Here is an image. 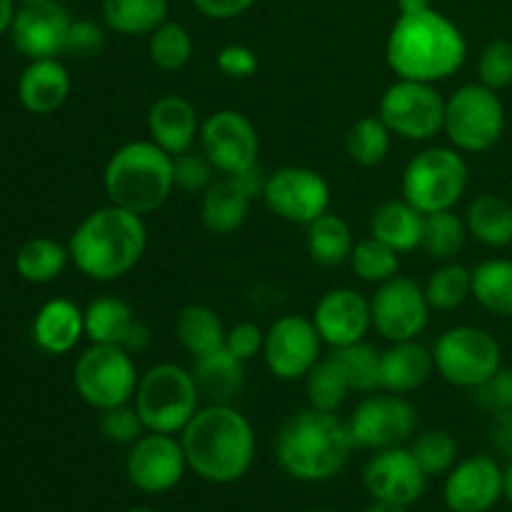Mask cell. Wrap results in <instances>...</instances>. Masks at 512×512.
Returning a JSON list of instances; mask_svg holds the SVG:
<instances>
[{
    "mask_svg": "<svg viewBox=\"0 0 512 512\" xmlns=\"http://www.w3.org/2000/svg\"><path fill=\"white\" fill-rule=\"evenodd\" d=\"M468 60V40L460 25L440 10L398 15L385 40V63L395 78L440 83Z\"/></svg>",
    "mask_w": 512,
    "mask_h": 512,
    "instance_id": "1",
    "label": "cell"
},
{
    "mask_svg": "<svg viewBox=\"0 0 512 512\" xmlns=\"http://www.w3.org/2000/svg\"><path fill=\"white\" fill-rule=\"evenodd\" d=\"M188 468L213 485L238 483L255 463L253 423L233 403H205L180 433Z\"/></svg>",
    "mask_w": 512,
    "mask_h": 512,
    "instance_id": "2",
    "label": "cell"
},
{
    "mask_svg": "<svg viewBox=\"0 0 512 512\" xmlns=\"http://www.w3.org/2000/svg\"><path fill=\"white\" fill-rule=\"evenodd\" d=\"M148 228L143 215L103 205L85 215L70 233V263L93 283H115L143 260Z\"/></svg>",
    "mask_w": 512,
    "mask_h": 512,
    "instance_id": "3",
    "label": "cell"
},
{
    "mask_svg": "<svg viewBox=\"0 0 512 512\" xmlns=\"http://www.w3.org/2000/svg\"><path fill=\"white\" fill-rule=\"evenodd\" d=\"M353 450L348 420L310 405L288 415L275 433V460L288 478L300 483L333 480L343 473Z\"/></svg>",
    "mask_w": 512,
    "mask_h": 512,
    "instance_id": "4",
    "label": "cell"
},
{
    "mask_svg": "<svg viewBox=\"0 0 512 512\" xmlns=\"http://www.w3.org/2000/svg\"><path fill=\"white\" fill-rule=\"evenodd\" d=\"M108 203L138 215L163 208L175 190L173 155L153 140H130L108 158L103 170Z\"/></svg>",
    "mask_w": 512,
    "mask_h": 512,
    "instance_id": "5",
    "label": "cell"
},
{
    "mask_svg": "<svg viewBox=\"0 0 512 512\" xmlns=\"http://www.w3.org/2000/svg\"><path fill=\"white\" fill-rule=\"evenodd\" d=\"M470 185L465 153L453 145H430L408 160L400 178V193L420 213L455 210Z\"/></svg>",
    "mask_w": 512,
    "mask_h": 512,
    "instance_id": "6",
    "label": "cell"
},
{
    "mask_svg": "<svg viewBox=\"0 0 512 512\" xmlns=\"http://www.w3.org/2000/svg\"><path fill=\"white\" fill-rule=\"evenodd\" d=\"M200 390L193 373L178 363H158L140 375L133 405L150 433L180 435L200 410Z\"/></svg>",
    "mask_w": 512,
    "mask_h": 512,
    "instance_id": "7",
    "label": "cell"
},
{
    "mask_svg": "<svg viewBox=\"0 0 512 512\" xmlns=\"http://www.w3.org/2000/svg\"><path fill=\"white\" fill-rule=\"evenodd\" d=\"M505 105L498 90L483 83H465L445 98L443 133L460 153H488L505 133Z\"/></svg>",
    "mask_w": 512,
    "mask_h": 512,
    "instance_id": "8",
    "label": "cell"
},
{
    "mask_svg": "<svg viewBox=\"0 0 512 512\" xmlns=\"http://www.w3.org/2000/svg\"><path fill=\"white\" fill-rule=\"evenodd\" d=\"M138 383L140 373L133 353L120 345L90 343L75 360V393L98 413L133 403Z\"/></svg>",
    "mask_w": 512,
    "mask_h": 512,
    "instance_id": "9",
    "label": "cell"
},
{
    "mask_svg": "<svg viewBox=\"0 0 512 512\" xmlns=\"http://www.w3.org/2000/svg\"><path fill=\"white\" fill-rule=\"evenodd\" d=\"M433 360L445 383L473 393L503 368V348L490 330L455 325L435 340Z\"/></svg>",
    "mask_w": 512,
    "mask_h": 512,
    "instance_id": "10",
    "label": "cell"
},
{
    "mask_svg": "<svg viewBox=\"0 0 512 512\" xmlns=\"http://www.w3.org/2000/svg\"><path fill=\"white\" fill-rule=\"evenodd\" d=\"M378 115L398 138L428 143L443 133L445 98L433 83L395 78L380 98Z\"/></svg>",
    "mask_w": 512,
    "mask_h": 512,
    "instance_id": "11",
    "label": "cell"
},
{
    "mask_svg": "<svg viewBox=\"0 0 512 512\" xmlns=\"http://www.w3.org/2000/svg\"><path fill=\"white\" fill-rule=\"evenodd\" d=\"M348 430L355 448H395L413 440L418 430V410L405 395L375 390L355 405L348 418Z\"/></svg>",
    "mask_w": 512,
    "mask_h": 512,
    "instance_id": "12",
    "label": "cell"
},
{
    "mask_svg": "<svg viewBox=\"0 0 512 512\" xmlns=\"http://www.w3.org/2000/svg\"><path fill=\"white\" fill-rule=\"evenodd\" d=\"M265 208L285 223L308 228L330 210V185L323 173L305 165H283L265 175Z\"/></svg>",
    "mask_w": 512,
    "mask_h": 512,
    "instance_id": "13",
    "label": "cell"
},
{
    "mask_svg": "<svg viewBox=\"0 0 512 512\" xmlns=\"http://www.w3.org/2000/svg\"><path fill=\"white\" fill-rule=\"evenodd\" d=\"M323 338L313 318L305 315H280L265 330L263 360L270 375L283 383L305 380L313 365L323 358Z\"/></svg>",
    "mask_w": 512,
    "mask_h": 512,
    "instance_id": "14",
    "label": "cell"
},
{
    "mask_svg": "<svg viewBox=\"0 0 512 512\" xmlns=\"http://www.w3.org/2000/svg\"><path fill=\"white\" fill-rule=\"evenodd\" d=\"M198 145L220 175H235L260 165L258 128L240 110L223 108L210 113L200 125Z\"/></svg>",
    "mask_w": 512,
    "mask_h": 512,
    "instance_id": "15",
    "label": "cell"
},
{
    "mask_svg": "<svg viewBox=\"0 0 512 512\" xmlns=\"http://www.w3.org/2000/svg\"><path fill=\"white\" fill-rule=\"evenodd\" d=\"M180 435L143 433L125 455V478L145 495H163L178 488L188 473Z\"/></svg>",
    "mask_w": 512,
    "mask_h": 512,
    "instance_id": "16",
    "label": "cell"
},
{
    "mask_svg": "<svg viewBox=\"0 0 512 512\" xmlns=\"http://www.w3.org/2000/svg\"><path fill=\"white\" fill-rule=\"evenodd\" d=\"M430 303L425 288L413 278L395 275L388 283L378 285L370 298L373 330L390 343L400 340H418L428 328Z\"/></svg>",
    "mask_w": 512,
    "mask_h": 512,
    "instance_id": "17",
    "label": "cell"
},
{
    "mask_svg": "<svg viewBox=\"0 0 512 512\" xmlns=\"http://www.w3.org/2000/svg\"><path fill=\"white\" fill-rule=\"evenodd\" d=\"M265 170L260 165L215 180L200 200V220L213 235H233L248 220L250 208L263 198Z\"/></svg>",
    "mask_w": 512,
    "mask_h": 512,
    "instance_id": "18",
    "label": "cell"
},
{
    "mask_svg": "<svg viewBox=\"0 0 512 512\" xmlns=\"http://www.w3.org/2000/svg\"><path fill=\"white\" fill-rule=\"evenodd\" d=\"M428 480L410 448H403V445L375 450L373 458L363 468V485L370 498L378 503L403 505V508H410L423 498Z\"/></svg>",
    "mask_w": 512,
    "mask_h": 512,
    "instance_id": "19",
    "label": "cell"
},
{
    "mask_svg": "<svg viewBox=\"0 0 512 512\" xmlns=\"http://www.w3.org/2000/svg\"><path fill=\"white\" fill-rule=\"evenodd\" d=\"M505 498V468L493 455H470L453 465L443 483L450 512H490Z\"/></svg>",
    "mask_w": 512,
    "mask_h": 512,
    "instance_id": "20",
    "label": "cell"
},
{
    "mask_svg": "<svg viewBox=\"0 0 512 512\" xmlns=\"http://www.w3.org/2000/svg\"><path fill=\"white\" fill-rule=\"evenodd\" d=\"M310 318L330 350L363 343L365 335L373 328L370 300L360 290L345 288V285L320 295Z\"/></svg>",
    "mask_w": 512,
    "mask_h": 512,
    "instance_id": "21",
    "label": "cell"
},
{
    "mask_svg": "<svg viewBox=\"0 0 512 512\" xmlns=\"http://www.w3.org/2000/svg\"><path fill=\"white\" fill-rule=\"evenodd\" d=\"M70 23L73 18L60 0L45 5H20L10 25V38L15 50L28 60L60 58L65 53Z\"/></svg>",
    "mask_w": 512,
    "mask_h": 512,
    "instance_id": "22",
    "label": "cell"
},
{
    "mask_svg": "<svg viewBox=\"0 0 512 512\" xmlns=\"http://www.w3.org/2000/svg\"><path fill=\"white\" fill-rule=\"evenodd\" d=\"M85 338L90 343L120 345L130 353H140L148 348L150 330L123 298L100 295L85 308Z\"/></svg>",
    "mask_w": 512,
    "mask_h": 512,
    "instance_id": "23",
    "label": "cell"
},
{
    "mask_svg": "<svg viewBox=\"0 0 512 512\" xmlns=\"http://www.w3.org/2000/svg\"><path fill=\"white\" fill-rule=\"evenodd\" d=\"M145 125H148V138L175 158L193 150L203 120L198 118V110L188 98L170 93L150 105Z\"/></svg>",
    "mask_w": 512,
    "mask_h": 512,
    "instance_id": "24",
    "label": "cell"
},
{
    "mask_svg": "<svg viewBox=\"0 0 512 512\" xmlns=\"http://www.w3.org/2000/svg\"><path fill=\"white\" fill-rule=\"evenodd\" d=\"M73 90L68 68L60 58L30 60L18 78V100L28 113L50 115L63 108Z\"/></svg>",
    "mask_w": 512,
    "mask_h": 512,
    "instance_id": "25",
    "label": "cell"
},
{
    "mask_svg": "<svg viewBox=\"0 0 512 512\" xmlns=\"http://www.w3.org/2000/svg\"><path fill=\"white\" fill-rule=\"evenodd\" d=\"M85 338V310L68 298L40 305L33 318V340L43 353L65 355Z\"/></svg>",
    "mask_w": 512,
    "mask_h": 512,
    "instance_id": "26",
    "label": "cell"
},
{
    "mask_svg": "<svg viewBox=\"0 0 512 512\" xmlns=\"http://www.w3.org/2000/svg\"><path fill=\"white\" fill-rule=\"evenodd\" d=\"M433 373V350L418 340H400L380 355V390L388 393H415L428 383Z\"/></svg>",
    "mask_w": 512,
    "mask_h": 512,
    "instance_id": "27",
    "label": "cell"
},
{
    "mask_svg": "<svg viewBox=\"0 0 512 512\" xmlns=\"http://www.w3.org/2000/svg\"><path fill=\"white\" fill-rule=\"evenodd\" d=\"M190 373L203 403H233L245 383V363L235 358L225 345L213 353L193 358Z\"/></svg>",
    "mask_w": 512,
    "mask_h": 512,
    "instance_id": "28",
    "label": "cell"
},
{
    "mask_svg": "<svg viewBox=\"0 0 512 512\" xmlns=\"http://www.w3.org/2000/svg\"><path fill=\"white\" fill-rule=\"evenodd\" d=\"M423 223L425 215L405 198L385 200L370 215V235L400 255L413 253L423 240Z\"/></svg>",
    "mask_w": 512,
    "mask_h": 512,
    "instance_id": "29",
    "label": "cell"
},
{
    "mask_svg": "<svg viewBox=\"0 0 512 512\" xmlns=\"http://www.w3.org/2000/svg\"><path fill=\"white\" fill-rule=\"evenodd\" d=\"M465 228L470 238L493 250L512 245V200L498 193H480L465 210Z\"/></svg>",
    "mask_w": 512,
    "mask_h": 512,
    "instance_id": "30",
    "label": "cell"
},
{
    "mask_svg": "<svg viewBox=\"0 0 512 512\" xmlns=\"http://www.w3.org/2000/svg\"><path fill=\"white\" fill-rule=\"evenodd\" d=\"M225 335H228V328L218 310H213L210 305L190 303L175 318V340L193 358L223 348Z\"/></svg>",
    "mask_w": 512,
    "mask_h": 512,
    "instance_id": "31",
    "label": "cell"
},
{
    "mask_svg": "<svg viewBox=\"0 0 512 512\" xmlns=\"http://www.w3.org/2000/svg\"><path fill=\"white\" fill-rule=\"evenodd\" d=\"M170 0H103V25L125 38L150 35L168 20Z\"/></svg>",
    "mask_w": 512,
    "mask_h": 512,
    "instance_id": "32",
    "label": "cell"
},
{
    "mask_svg": "<svg viewBox=\"0 0 512 512\" xmlns=\"http://www.w3.org/2000/svg\"><path fill=\"white\" fill-rule=\"evenodd\" d=\"M305 233V245H308V255L313 263L323 265V268H340L350 260L353 248L358 240L353 238V230L345 223L340 215L325 213L318 220L308 225Z\"/></svg>",
    "mask_w": 512,
    "mask_h": 512,
    "instance_id": "33",
    "label": "cell"
},
{
    "mask_svg": "<svg viewBox=\"0 0 512 512\" xmlns=\"http://www.w3.org/2000/svg\"><path fill=\"white\" fill-rule=\"evenodd\" d=\"M70 263L68 245L53 238H30L15 253V270L25 283L48 285L65 273Z\"/></svg>",
    "mask_w": 512,
    "mask_h": 512,
    "instance_id": "34",
    "label": "cell"
},
{
    "mask_svg": "<svg viewBox=\"0 0 512 512\" xmlns=\"http://www.w3.org/2000/svg\"><path fill=\"white\" fill-rule=\"evenodd\" d=\"M473 298L490 315L512 320V258H488L475 265Z\"/></svg>",
    "mask_w": 512,
    "mask_h": 512,
    "instance_id": "35",
    "label": "cell"
},
{
    "mask_svg": "<svg viewBox=\"0 0 512 512\" xmlns=\"http://www.w3.org/2000/svg\"><path fill=\"white\" fill-rule=\"evenodd\" d=\"M350 393H353V385L333 353L323 355L305 375V395H308L310 408L338 413Z\"/></svg>",
    "mask_w": 512,
    "mask_h": 512,
    "instance_id": "36",
    "label": "cell"
},
{
    "mask_svg": "<svg viewBox=\"0 0 512 512\" xmlns=\"http://www.w3.org/2000/svg\"><path fill=\"white\" fill-rule=\"evenodd\" d=\"M465 240H468L465 218H460L455 210H438V213L425 215L420 250L428 258L438 260V263H450L465 248Z\"/></svg>",
    "mask_w": 512,
    "mask_h": 512,
    "instance_id": "37",
    "label": "cell"
},
{
    "mask_svg": "<svg viewBox=\"0 0 512 512\" xmlns=\"http://www.w3.org/2000/svg\"><path fill=\"white\" fill-rule=\"evenodd\" d=\"M393 138L388 125L380 120V115H365V118L355 120L350 125L348 135H345V150L348 158L360 168H375L383 165L385 158L393 148Z\"/></svg>",
    "mask_w": 512,
    "mask_h": 512,
    "instance_id": "38",
    "label": "cell"
},
{
    "mask_svg": "<svg viewBox=\"0 0 512 512\" xmlns=\"http://www.w3.org/2000/svg\"><path fill=\"white\" fill-rule=\"evenodd\" d=\"M423 288L425 295H428L430 308L440 310V313H453V310L463 308L473 298V270L465 268L458 260L440 263L430 273L428 283Z\"/></svg>",
    "mask_w": 512,
    "mask_h": 512,
    "instance_id": "39",
    "label": "cell"
},
{
    "mask_svg": "<svg viewBox=\"0 0 512 512\" xmlns=\"http://www.w3.org/2000/svg\"><path fill=\"white\" fill-rule=\"evenodd\" d=\"M195 43L190 30L183 23L165 20L160 28L148 35V58L155 68L165 73H178L193 60Z\"/></svg>",
    "mask_w": 512,
    "mask_h": 512,
    "instance_id": "40",
    "label": "cell"
},
{
    "mask_svg": "<svg viewBox=\"0 0 512 512\" xmlns=\"http://www.w3.org/2000/svg\"><path fill=\"white\" fill-rule=\"evenodd\" d=\"M348 265L363 283L383 285L395 275H400V253L368 235V238L355 243Z\"/></svg>",
    "mask_w": 512,
    "mask_h": 512,
    "instance_id": "41",
    "label": "cell"
},
{
    "mask_svg": "<svg viewBox=\"0 0 512 512\" xmlns=\"http://www.w3.org/2000/svg\"><path fill=\"white\" fill-rule=\"evenodd\" d=\"M410 453L428 478L448 475L458 463V440L448 430H423L410 440Z\"/></svg>",
    "mask_w": 512,
    "mask_h": 512,
    "instance_id": "42",
    "label": "cell"
},
{
    "mask_svg": "<svg viewBox=\"0 0 512 512\" xmlns=\"http://www.w3.org/2000/svg\"><path fill=\"white\" fill-rule=\"evenodd\" d=\"M330 353L343 365L353 390L365 395L380 390V355L383 353H378L373 345L363 340V343L348 345V348H333Z\"/></svg>",
    "mask_w": 512,
    "mask_h": 512,
    "instance_id": "43",
    "label": "cell"
},
{
    "mask_svg": "<svg viewBox=\"0 0 512 512\" xmlns=\"http://www.w3.org/2000/svg\"><path fill=\"white\" fill-rule=\"evenodd\" d=\"M478 83L490 90L512 88V40H490L478 58Z\"/></svg>",
    "mask_w": 512,
    "mask_h": 512,
    "instance_id": "44",
    "label": "cell"
},
{
    "mask_svg": "<svg viewBox=\"0 0 512 512\" xmlns=\"http://www.w3.org/2000/svg\"><path fill=\"white\" fill-rule=\"evenodd\" d=\"M215 173L218 170L213 168L203 150H188L173 158L175 188L188 190V193H205L215 183Z\"/></svg>",
    "mask_w": 512,
    "mask_h": 512,
    "instance_id": "45",
    "label": "cell"
},
{
    "mask_svg": "<svg viewBox=\"0 0 512 512\" xmlns=\"http://www.w3.org/2000/svg\"><path fill=\"white\" fill-rule=\"evenodd\" d=\"M100 433L105 435V440L115 445H133L135 440L143 433H148L140 420L138 408L133 403L118 405V408H110L100 413Z\"/></svg>",
    "mask_w": 512,
    "mask_h": 512,
    "instance_id": "46",
    "label": "cell"
},
{
    "mask_svg": "<svg viewBox=\"0 0 512 512\" xmlns=\"http://www.w3.org/2000/svg\"><path fill=\"white\" fill-rule=\"evenodd\" d=\"M105 43H108V35H105V25L95 23L90 18H73L68 30V40H65V53L70 58L88 60L95 58L105 50Z\"/></svg>",
    "mask_w": 512,
    "mask_h": 512,
    "instance_id": "47",
    "label": "cell"
},
{
    "mask_svg": "<svg viewBox=\"0 0 512 512\" xmlns=\"http://www.w3.org/2000/svg\"><path fill=\"white\" fill-rule=\"evenodd\" d=\"M475 403L490 415L512 410V368L503 365L493 378L485 380L478 390H473Z\"/></svg>",
    "mask_w": 512,
    "mask_h": 512,
    "instance_id": "48",
    "label": "cell"
},
{
    "mask_svg": "<svg viewBox=\"0 0 512 512\" xmlns=\"http://www.w3.org/2000/svg\"><path fill=\"white\" fill-rule=\"evenodd\" d=\"M215 65H218L220 73L228 75V78L245 80L250 78V75L258 73L260 60H258V53H255L250 45L230 43L218 50V55H215Z\"/></svg>",
    "mask_w": 512,
    "mask_h": 512,
    "instance_id": "49",
    "label": "cell"
},
{
    "mask_svg": "<svg viewBox=\"0 0 512 512\" xmlns=\"http://www.w3.org/2000/svg\"><path fill=\"white\" fill-rule=\"evenodd\" d=\"M263 343L265 330L258 323H250V320L233 325V328H228V335H225V348L235 358L243 360V363H250L253 358L263 355Z\"/></svg>",
    "mask_w": 512,
    "mask_h": 512,
    "instance_id": "50",
    "label": "cell"
},
{
    "mask_svg": "<svg viewBox=\"0 0 512 512\" xmlns=\"http://www.w3.org/2000/svg\"><path fill=\"white\" fill-rule=\"evenodd\" d=\"M200 15L210 20H233L248 13L258 0H190Z\"/></svg>",
    "mask_w": 512,
    "mask_h": 512,
    "instance_id": "51",
    "label": "cell"
},
{
    "mask_svg": "<svg viewBox=\"0 0 512 512\" xmlns=\"http://www.w3.org/2000/svg\"><path fill=\"white\" fill-rule=\"evenodd\" d=\"M490 445L503 460H512V410L493 415L490 420Z\"/></svg>",
    "mask_w": 512,
    "mask_h": 512,
    "instance_id": "52",
    "label": "cell"
},
{
    "mask_svg": "<svg viewBox=\"0 0 512 512\" xmlns=\"http://www.w3.org/2000/svg\"><path fill=\"white\" fill-rule=\"evenodd\" d=\"M15 0H0V38L5 33H10V25H13L15 18Z\"/></svg>",
    "mask_w": 512,
    "mask_h": 512,
    "instance_id": "53",
    "label": "cell"
},
{
    "mask_svg": "<svg viewBox=\"0 0 512 512\" xmlns=\"http://www.w3.org/2000/svg\"><path fill=\"white\" fill-rule=\"evenodd\" d=\"M433 8V0H398V13L400 15H415L425 13Z\"/></svg>",
    "mask_w": 512,
    "mask_h": 512,
    "instance_id": "54",
    "label": "cell"
},
{
    "mask_svg": "<svg viewBox=\"0 0 512 512\" xmlns=\"http://www.w3.org/2000/svg\"><path fill=\"white\" fill-rule=\"evenodd\" d=\"M363 512H408V508H403V505L378 503V500H373V505H368Z\"/></svg>",
    "mask_w": 512,
    "mask_h": 512,
    "instance_id": "55",
    "label": "cell"
},
{
    "mask_svg": "<svg viewBox=\"0 0 512 512\" xmlns=\"http://www.w3.org/2000/svg\"><path fill=\"white\" fill-rule=\"evenodd\" d=\"M505 500L512 505V460L508 463V468H505Z\"/></svg>",
    "mask_w": 512,
    "mask_h": 512,
    "instance_id": "56",
    "label": "cell"
},
{
    "mask_svg": "<svg viewBox=\"0 0 512 512\" xmlns=\"http://www.w3.org/2000/svg\"><path fill=\"white\" fill-rule=\"evenodd\" d=\"M20 5H45V3H58V0H15Z\"/></svg>",
    "mask_w": 512,
    "mask_h": 512,
    "instance_id": "57",
    "label": "cell"
},
{
    "mask_svg": "<svg viewBox=\"0 0 512 512\" xmlns=\"http://www.w3.org/2000/svg\"><path fill=\"white\" fill-rule=\"evenodd\" d=\"M125 512H158V510H153V508H130V510H125Z\"/></svg>",
    "mask_w": 512,
    "mask_h": 512,
    "instance_id": "58",
    "label": "cell"
},
{
    "mask_svg": "<svg viewBox=\"0 0 512 512\" xmlns=\"http://www.w3.org/2000/svg\"><path fill=\"white\" fill-rule=\"evenodd\" d=\"M310 512H338V510H310Z\"/></svg>",
    "mask_w": 512,
    "mask_h": 512,
    "instance_id": "59",
    "label": "cell"
},
{
    "mask_svg": "<svg viewBox=\"0 0 512 512\" xmlns=\"http://www.w3.org/2000/svg\"><path fill=\"white\" fill-rule=\"evenodd\" d=\"M510 195H512V175H510Z\"/></svg>",
    "mask_w": 512,
    "mask_h": 512,
    "instance_id": "60",
    "label": "cell"
}]
</instances>
